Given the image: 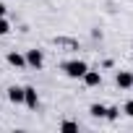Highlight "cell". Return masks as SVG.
<instances>
[{
  "mask_svg": "<svg viewBox=\"0 0 133 133\" xmlns=\"http://www.w3.org/2000/svg\"><path fill=\"white\" fill-rule=\"evenodd\" d=\"M8 102L24 104V86H8Z\"/></svg>",
  "mask_w": 133,
  "mask_h": 133,
  "instance_id": "8992f818",
  "label": "cell"
},
{
  "mask_svg": "<svg viewBox=\"0 0 133 133\" xmlns=\"http://www.w3.org/2000/svg\"><path fill=\"white\" fill-rule=\"evenodd\" d=\"M123 112H125L128 117H133V99H128V102L123 104Z\"/></svg>",
  "mask_w": 133,
  "mask_h": 133,
  "instance_id": "7c38bea8",
  "label": "cell"
},
{
  "mask_svg": "<svg viewBox=\"0 0 133 133\" xmlns=\"http://www.w3.org/2000/svg\"><path fill=\"white\" fill-rule=\"evenodd\" d=\"M11 31V24H8V18L5 16H0V37H5Z\"/></svg>",
  "mask_w": 133,
  "mask_h": 133,
  "instance_id": "8fae6325",
  "label": "cell"
},
{
  "mask_svg": "<svg viewBox=\"0 0 133 133\" xmlns=\"http://www.w3.org/2000/svg\"><path fill=\"white\" fill-rule=\"evenodd\" d=\"M24 104H26L29 110H37V107H39V94H37L34 86H24Z\"/></svg>",
  "mask_w": 133,
  "mask_h": 133,
  "instance_id": "3957f363",
  "label": "cell"
},
{
  "mask_svg": "<svg viewBox=\"0 0 133 133\" xmlns=\"http://www.w3.org/2000/svg\"><path fill=\"white\" fill-rule=\"evenodd\" d=\"M24 57H26V68H34V71H42L44 68V52L42 50H37V47L34 50H26Z\"/></svg>",
  "mask_w": 133,
  "mask_h": 133,
  "instance_id": "7a4b0ae2",
  "label": "cell"
},
{
  "mask_svg": "<svg viewBox=\"0 0 133 133\" xmlns=\"http://www.w3.org/2000/svg\"><path fill=\"white\" fill-rule=\"evenodd\" d=\"M60 71L68 76V78H76V81H78V78L89 71V63H86V60H65V63L60 65Z\"/></svg>",
  "mask_w": 133,
  "mask_h": 133,
  "instance_id": "6da1fadb",
  "label": "cell"
},
{
  "mask_svg": "<svg viewBox=\"0 0 133 133\" xmlns=\"http://www.w3.org/2000/svg\"><path fill=\"white\" fill-rule=\"evenodd\" d=\"M5 60H8V65H13V68H26V57L21 52H8Z\"/></svg>",
  "mask_w": 133,
  "mask_h": 133,
  "instance_id": "52a82bcc",
  "label": "cell"
},
{
  "mask_svg": "<svg viewBox=\"0 0 133 133\" xmlns=\"http://www.w3.org/2000/svg\"><path fill=\"white\" fill-rule=\"evenodd\" d=\"M89 115L91 117H104V104H91L89 107Z\"/></svg>",
  "mask_w": 133,
  "mask_h": 133,
  "instance_id": "ba28073f",
  "label": "cell"
},
{
  "mask_svg": "<svg viewBox=\"0 0 133 133\" xmlns=\"http://www.w3.org/2000/svg\"><path fill=\"white\" fill-rule=\"evenodd\" d=\"M5 11H8V8H5V3H0V16H5Z\"/></svg>",
  "mask_w": 133,
  "mask_h": 133,
  "instance_id": "4fadbf2b",
  "label": "cell"
},
{
  "mask_svg": "<svg viewBox=\"0 0 133 133\" xmlns=\"http://www.w3.org/2000/svg\"><path fill=\"white\" fill-rule=\"evenodd\" d=\"M81 81H84V84H86L89 89H94V86H99V84H102V73H99V71H91V68H89V71H86V73L81 76Z\"/></svg>",
  "mask_w": 133,
  "mask_h": 133,
  "instance_id": "5b68a950",
  "label": "cell"
},
{
  "mask_svg": "<svg viewBox=\"0 0 133 133\" xmlns=\"http://www.w3.org/2000/svg\"><path fill=\"white\" fill-rule=\"evenodd\" d=\"M104 117L107 120H117L120 117V107H104Z\"/></svg>",
  "mask_w": 133,
  "mask_h": 133,
  "instance_id": "9c48e42d",
  "label": "cell"
},
{
  "mask_svg": "<svg viewBox=\"0 0 133 133\" xmlns=\"http://www.w3.org/2000/svg\"><path fill=\"white\" fill-rule=\"evenodd\" d=\"M115 84H117V89H133V73L130 71H117Z\"/></svg>",
  "mask_w": 133,
  "mask_h": 133,
  "instance_id": "277c9868",
  "label": "cell"
},
{
  "mask_svg": "<svg viewBox=\"0 0 133 133\" xmlns=\"http://www.w3.org/2000/svg\"><path fill=\"white\" fill-rule=\"evenodd\" d=\"M60 130H65V133L78 130V123H73V120H63V123H60Z\"/></svg>",
  "mask_w": 133,
  "mask_h": 133,
  "instance_id": "30bf717a",
  "label": "cell"
}]
</instances>
